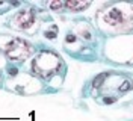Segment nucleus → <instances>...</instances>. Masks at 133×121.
I'll return each instance as SVG.
<instances>
[{
    "label": "nucleus",
    "instance_id": "nucleus-1",
    "mask_svg": "<svg viewBox=\"0 0 133 121\" xmlns=\"http://www.w3.org/2000/svg\"><path fill=\"white\" fill-rule=\"evenodd\" d=\"M32 68L38 76L47 79L61 68V59L53 52H41L33 61Z\"/></svg>",
    "mask_w": 133,
    "mask_h": 121
},
{
    "label": "nucleus",
    "instance_id": "nucleus-2",
    "mask_svg": "<svg viewBox=\"0 0 133 121\" xmlns=\"http://www.w3.org/2000/svg\"><path fill=\"white\" fill-rule=\"evenodd\" d=\"M33 48L27 41L21 38H14L5 46V53L11 61H23L32 55Z\"/></svg>",
    "mask_w": 133,
    "mask_h": 121
},
{
    "label": "nucleus",
    "instance_id": "nucleus-3",
    "mask_svg": "<svg viewBox=\"0 0 133 121\" xmlns=\"http://www.w3.org/2000/svg\"><path fill=\"white\" fill-rule=\"evenodd\" d=\"M35 21V14L30 9H24V11H20L17 12L14 18H12V26L18 29V30H24L27 27H30Z\"/></svg>",
    "mask_w": 133,
    "mask_h": 121
},
{
    "label": "nucleus",
    "instance_id": "nucleus-4",
    "mask_svg": "<svg viewBox=\"0 0 133 121\" xmlns=\"http://www.w3.org/2000/svg\"><path fill=\"white\" fill-rule=\"evenodd\" d=\"M64 6L73 12H77V11H82V9L88 8L89 3H85V2H76V0H68L66 3H64Z\"/></svg>",
    "mask_w": 133,
    "mask_h": 121
},
{
    "label": "nucleus",
    "instance_id": "nucleus-5",
    "mask_svg": "<svg viewBox=\"0 0 133 121\" xmlns=\"http://www.w3.org/2000/svg\"><path fill=\"white\" fill-rule=\"evenodd\" d=\"M49 6H50V9H53V11H58V9L64 8V3H61V2H51Z\"/></svg>",
    "mask_w": 133,
    "mask_h": 121
}]
</instances>
